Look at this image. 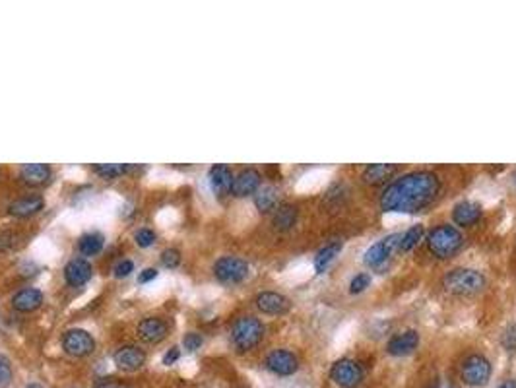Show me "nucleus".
<instances>
[{"label":"nucleus","instance_id":"obj_31","mask_svg":"<svg viewBox=\"0 0 516 388\" xmlns=\"http://www.w3.org/2000/svg\"><path fill=\"white\" fill-rule=\"evenodd\" d=\"M204 344V338H202V334L200 332H186L183 338V347L184 352L189 353H194L196 350H200Z\"/></svg>","mask_w":516,"mask_h":388},{"label":"nucleus","instance_id":"obj_41","mask_svg":"<svg viewBox=\"0 0 516 388\" xmlns=\"http://www.w3.org/2000/svg\"><path fill=\"white\" fill-rule=\"evenodd\" d=\"M431 388H441V387H431Z\"/></svg>","mask_w":516,"mask_h":388},{"label":"nucleus","instance_id":"obj_34","mask_svg":"<svg viewBox=\"0 0 516 388\" xmlns=\"http://www.w3.org/2000/svg\"><path fill=\"white\" fill-rule=\"evenodd\" d=\"M135 272V262L132 261H128V258H125V261H119L117 264H115V268H113V276L115 278H128V276L132 274Z\"/></svg>","mask_w":516,"mask_h":388},{"label":"nucleus","instance_id":"obj_2","mask_svg":"<svg viewBox=\"0 0 516 388\" xmlns=\"http://www.w3.org/2000/svg\"><path fill=\"white\" fill-rule=\"evenodd\" d=\"M264 338V325L260 318L247 315L239 317L231 326V344L239 353H247L255 350Z\"/></svg>","mask_w":516,"mask_h":388},{"label":"nucleus","instance_id":"obj_16","mask_svg":"<svg viewBox=\"0 0 516 388\" xmlns=\"http://www.w3.org/2000/svg\"><path fill=\"white\" fill-rule=\"evenodd\" d=\"M233 171L226 163H216L208 171V179H210V187H212L214 194L218 196H226L231 194V184H233Z\"/></svg>","mask_w":516,"mask_h":388},{"label":"nucleus","instance_id":"obj_1","mask_svg":"<svg viewBox=\"0 0 516 388\" xmlns=\"http://www.w3.org/2000/svg\"><path fill=\"white\" fill-rule=\"evenodd\" d=\"M441 194V181L431 171H411L398 177L381 194L382 212L416 214L431 206Z\"/></svg>","mask_w":516,"mask_h":388},{"label":"nucleus","instance_id":"obj_33","mask_svg":"<svg viewBox=\"0 0 516 388\" xmlns=\"http://www.w3.org/2000/svg\"><path fill=\"white\" fill-rule=\"evenodd\" d=\"M371 285V276L365 274V272H361V274L354 276V280L349 282V291L352 293H361V291H365Z\"/></svg>","mask_w":516,"mask_h":388},{"label":"nucleus","instance_id":"obj_10","mask_svg":"<svg viewBox=\"0 0 516 388\" xmlns=\"http://www.w3.org/2000/svg\"><path fill=\"white\" fill-rule=\"evenodd\" d=\"M330 377L339 388H357L361 384L363 373H361L359 365L355 361L339 360L332 365Z\"/></svg>","mask_w":516,"mask_h":388},{"label":"nucleus","instance_id":"obj_9","mask_svg":"<svg viewBox=\"0 0 516 388\" xmlns=\"http://www.w3.org/2000/svg\"><path fill=\"white\" fill-rule=\"evenodd\" d=\"M266 369L270 373L278 374V377H290V374L298 373L299 369V360L298 355L290 350H272V352L266 355Z\"/></svg>","mask_w":516,"mask_h":388},{"label":"nucleus","instance_id":"obj_35","mask_svg":"<svg viewBox=\"0 0 516 388\" xmlns=\"http://www.w3.org/2000/svg\"><path fill=\"white\" fill-rule=\"evenodd\" d=\"M501 344L507 347L509 352H515L516 350V325H510L507 330L502 332Z\"/></svg>","mask_w":516,"mask_h":388},{"label":"nucleus","instance_id":"obj_29","mask_svg":"<svg viewBox=\"0 0 516 388\" xmlns=\"http://www.w3.org/2000/svg\"><path fill=\"white\" fill-rule=\"evenodd\" d=\"M159 261H162V264L165 268L175 270L179 264H181V261H183V256H181V251H179V248L169 247L163 251L162 256H159Z\"/></svg>","mask_w":516,"mask_h":388},{"label":"nucleus","instance_id":"obj_20","mask_svg":"<svg viewBox=\"0 0 516 388\" xmlns=\"http://www.w3.org/2000/svg\"><path fill=\"white\" fill-rule=\"evenodd\" d=\"M419 344V334L416 330H404L396 336H392L386 344V352L394 357H402V355H408L417 347Z\"/></svg>","mask_w":516,"mask_h":388},{"label":"nucleus","instance_id":"obj_28","mask_svg":"<svg viewBox=\"0 0 516 388\" xmlns=\"http://www.w3.org/2000/svg\"><path fill=\"white\" fill-rule=\"evenodd\" d=\"M423 235H425V229L421 224H417V226L410 227V229H408L406 233H402V237H400V251H402V253H408V251H411V248L416 247L419 241L423 239Z\"/></svg>","mask_w":516,"mask_h":388},{"label":"nucleus","instance_id":"obj_21","mask_svg":"<svg viewBox=\"0 0 516 388\" xmlns=\"http://www.w3.org/2000/svg\"><path fill=\"white\" fill-rule=\"evenodd\" d=\"M453 219L454 224L460 227L474 226L481 219V206L478 202H470V200L458 202V204L454 206Z\"/></svg>","mask_w":516,"mask_h":388},{"label":"nucleus","instance_id":"obj_12","mask_svg":"<svg viewBox=\"0 0 516 388\" xmlns=\"http://www.w3.org/2000/svg\"><path fill=\"white\" fill-rule=\"evenodd\" d=\"M136 334L146 344H159L169 334V323L162 317L142 318L138 326H136Z\"/></svg>","mask_w":516,"mask_h":388},{"label":"nucleus","instance_id":"obj_11","mask_svg":"<svg viewBox=\"0 0 516 388\" xmlns=\"http://www.w3.org/2000/svg\"><path fill=\"white\" fill-rule=\"evenodd\" d=\"M115 365L125 371V373H135L138 369L146 365V352L140 346L135 344H127V346H120L117 352L113 353Z\"/></svg>","mask_w":516,"mask_h":388},{"label":"nucleus","instance_id":"obj_17","mask_svg":"<svg viewBox=\"0 0 516 388\" xmlns=\"http://www.w3.org/2000/svg\"><path fill=\"white\" fill-rule=\"evenodd\" d=\"M45 208V198L39 194H26V196L16 198L12 204L8 206V212L14 218H31Z\"/></svg>","mask_w":516,"mask_h":388},{"label":"nucleus","instance_id":"obj_19","mask_svg":"<svg viewBox=\"0 0 516 388\" xmlns=\"http://www.w3.org/2000/svg\"><path fill=\"white\" fill-rule=\"evenodd\" d=\"M20 179L29 187H43L53 179V169L47 163H26L21 165Z\"/></svg>","mask_w":516,"mask_h":388},{"label":"nucleus","instance_id":"obj_6","mask_svg":"<svg viewBox=\"0 0 516 388\" xmlns=\"http://www.w3.org/2000/svg\"><path fill=\"white\" fill-rule=\"evenodd\" d=\"M64 353H68L70 357H88L95 352V338L84 328H70L63 334Z\"/></svg>","mask_w":516,"mask_h":388},{"label":"nucleus","instance_id":"obj_7","mask_svg":"<svg viewBox=\"0 0 516 388\" xmlns=\"http://www.w3.org/2000/svg\"><path fill=\"white\" fill-rule=\"evenodd\" d=\"M460 374H462V381L466 382L468 387H483L491 379V363L483 355L475 353L462 363Z\"/></svg>","mask_w":516,"mask_h":388},{"label":"nucleus","instance_id":"obj_26","mask_svg":"<svg viewBox=\"0 0 516 388\" xmlns=\"http://www.w3.org/2000/svg\"><path fill=\"white\" fill-rule=\"evenodd\" d=\"M339 251H342V243H339V241L330 243V245H326V247L320 248L317 253V256H315V272H317V274H325L326 268L330 266V262L339 254Z\"/></svg>","mask_w":516,"mask_h":388},{"label":"nucleus","instance_id":"obj_38","mask_svg":"<svg viewBox=\"0 0 516 388\" xmlns=\"http://www.w3.org/2000/svg\"><path fill=\"white\" fill-rule=\"evenodd\" d=\"M16 233L12 231H0V251H6V248L14 247Z\"/></svg>","mask_w":516,"mask_h":388},{"label":"nucleus","instance_id":"obj_32","mask_svg":"<svg viewBox=\"0 0 516 388\" xmlns=\"http://www.w3.org/2000/svg\"><path fill=\"white\" fill-rule=\"evenodd\" d=\"M12 377H14V373H12V363H10L6 355L0 353V388H6L10 384V381H12Z\"/></svg>","mask_w":516,"mask_h":388},{"label":"nucleus","instance_id":"obj_27","mask_svg":"<svg viewBox=\"0 0 516 388\" xmlns=\"http://www.w3.org/2000/svg\"><path fill=\"white\" fill-rule=\"evenodd\" d=\"M135 169L132 165L127 163H101V165H93V171L103 179H119V177L127 175Z\"/></svg>","mask_w":516,"mask_h":388},{"label":"nucleus","instance_id":"obj_39","mask_svg":"<svg viewBox=\"0 0 516 388\" xmlns=\"http://www.w3.org/2000/svg\"><path fill=\"white\" fill-rule=\"evenodd\" d=\"M499 388H516V381L515 379H509V381H505L502 384H499Z\"/></svg>","mask_w":516,"mask_h":388},{"label":"nucleus","instance_id":"obj_22","mask_svg":"<svg viewBox=\"0 0 516 388\" xmlns=\"http://www.w3.org/2000/svg\"><path fill=\"white\" fill-rule=\"evenodd\" d=\"M396 171L398 167L392 163H371L363 171V179L367 184H381L389 181L390 177H394Z\"/></svg>","mask_w":516,"mask_h":388},{"label":"nucleus","instance_id":"obj_13","mask_svg":"<svg viewBox=\"0 0 516 388\" xmlns=\"http://www.w3.org/2000/svg\"><path fill=\"white\" fill-rule=\"evenodd\" d=\"M256 309L260 310L262 315H270V317H282L285 313H290L291 301L282 293L276 291H262L255 299Z\"/></svg>","mask_w":516,"mask_h":388},{"label":"nucleus","instance_id":"obj_37","mask_svg":"<svg viewBox=\"0 0 516 388\" xmlns=\"http://www.w3.org/2000/svg\"><path fill=\"white\" fill-rule=\"evenodd\" d=\"M157 274H159V272H157V268H154V266H148V268H144L140 274H138V283L154 282V280L157 278Z\"/></svg>","mask_w":516,"mask_h":388},{"label":"nucleus","instance_id":"obj_8","mask_svg":"<svg viewBox=\"0 0 516 388\" xmlns=\"http://www.w3.org/2000/svg\"><path fill=\"white\" fill-rule=\"evenodd\" d=\"M400 233H394V235H389L384 237L382 241H377L375 245H371L367 248V253L363 256V262L371 266V268H379L382 266L384 262L389 261L392 253L396 251V247H400Z\"/></svg>","mask_w":516,"mask_h":388},{"label":"nucleus","instance_id":"obj_4","mask_svg":"<svg viewBox=\"0 0 516 388\" xmlns=\"http://www.w3.org/2000/svg\"><path fill=\"white\" fill-rule=\"evenodd\" d=\"M445 288L454 295H474L485 288V278L478 270L454 268L445 276Z\"/></svg>","mask_w":516,"mask_h":388},{"label":"nucleus","instance_id":"obj_36","mask_svg":"<svg viewBox=\"0 0 516 388\" xmlns=\"http://www.w3.org/2000/svg\"><path fill=\"white\" fill-rule=\"evenodd\" d=\"M179 357H181V347L179 346L169 347V350L165 352V355H163V360H162L163 365H167V367H169V365H173V363H177Z\"/></svg>","mask_w":516,"mask_h":388},{"label":"nucleus","instance_id":"obj_25","mask_svg":"<svg viewBox=\"0 0 516 388\" xmlns=\"http://www.w3.org/2000/svg\"><path fill=\"white\" fill-rule=\"evenodd\" d=\"M255 206L260 214H268L278 208V191L274 187H262L255 194Z\"/></svg>","mask_w":516,"mask_h":388},{"label":"nucleus","instance_id":"obj_15","mask_svg":"<svg viewBox=\"0 0 516 388\" xmlns=\"http://www.w3.org/2000/svg\"><path fill=\"white\" fill-rule=\"evenodd\" d=\"M93 278V266L85 258H72L64 266V280L70 288L85 285Z\"/></svg>","mask_w":516,"mask_h":388},{"label":"nucleus","instance_id":"obj_3","mask_svg":"<svg viewBox=\"0 0 516 388\" xmlns=\"http://www.w3.org/2000/svg\"><path fill=\"white\" fill-rule=\"evenodd\" d=\"M464 243L462 233L454 226H438L427 235V247L437 258H451Z\"/></svg>","mask_w":516,"mask_h":388},{"label":"nucleus","instance_id":"obj_5","mask_svg":"<svg viewBox=\"0 0 516 388\" xmlns=\"http://www.w3.org/2000/svg\"><path fill=\"white\" fill-rule=\"evenodd\" d=\"M212 270L218 282L233 285V283H241L243 280H247L248 262L239 258V256H221L214 262Z\"/></svg>","mask_w":516,"mask_h":388},{"label":"nucleus","instance_id":"obj_18","mask_svg":"<svg viewBox=\"0 0 516 388\" xmlns=\"http://www.w3.org/2000/svg\"><path fill=\"white\" fill-rule=\"evenodd\" d=\"M43 291L37 288H23V290L16 291L12 295V309L18 313H33L43 305Z\"/></svg>","mask_w":516,"mask_h":388},{"label":"nucleus","instance_id":"obj_23","mask_svg":"<svg viewBox=\"0 0 516 388\" xmlns=\"http://www.w3.org/2000/svg\"><path fill=\"white\" fill-rule=\"evenodd\" d=\"M298 218H299V212L295 206L282 204L276 208L274 218H272V224H274V227H276L278 231H290L291 227L298 224Z\"/></svg>","mask_w":516,"mask_h":388},{"label":"nucleus","instance_id":"obj_14","mask_svg":"<svg viewBox=\"0 0 516 388\" xmlns=\"http://www.w3.org/2000/svg\"><path fill=\"white\" fill-rule=\"evenodd\" d=\"M262 177L255 167H245L241 169L237 175L233 177V184H231V194L237 198L251 196L256 194V191L260 189Z\"/></svg>","mask_w":516,"mask_h":388},{"label":"nucleus","instance_id":"obj_24","mask_svg":"<svg viewBox=\"0 0 516 388\" xmlns=\"http://www.w3.org/2000/svg\"><path fill=\"white\" fill-rule=\"evenodd\" d=\"M103 245H105V237L100 231L84 233L78 239V251L84 256H95V254H100L103 251Z\"/></svg>","mask_w":516,"mask_h":388},{"label":"nucleus","instance_id":"obj_40","mask_svg":"<svg viewBox=\"0 0 516 388\" xmlns=\"http://www.w3.org/2000/svg\"><path fill=\"white\" fill-rule=\"evenodd\" d=\"M26 388H43V384H39V382H29Z\"/></svg>","mask_w":516,"mask_h":388},{"label":"nucleus","instance_id":"obj_30","mask_svg":"<svg viewBox=\"0 0 516 388\" xmlns=\"http://www.w3.org/2000/svg\"><path fill=\"white\" fill-rule=\"evenodd\" d=\"M156 241H157L156 231H154V229H149V227H142V229H138V231L135 233V243L142 248L152 247Z\"/></svg>","mask_w":516,"mask_h":388}]
</instances>
